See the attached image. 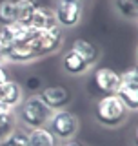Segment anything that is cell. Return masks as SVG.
Returning a JSON list of instances; mask_svg holds the SVG:
<instances>
[{"label":"cell","instance_id":"6da1fadb","mask_svg":"<svg viewBox=\"0 0 138 146\" xmlns=\"http://www.w3.org/2000/svg\"><path fill=\"white\" fill-rule=\"evenodd\" d=\"M15 113L16 121L24 126V130L47 126L49 119L53 115V111L40 100L38 95H29V97L22 99V102L15 108Z\"/></svg>","mask_w":138,"mask_h":146},{"label":"cell","instance_id":"7a4b0ae2","mask_svg":"<svg viewBox=\"0 0 138 146\" xmlns=\"http://www.w3.org/2000/svg\"><path fill=\"white\" fill-rule=\"evenodd\" d=\"M95 119L105 128H116L127 119V108L116 93L98 97L95 104Z\"/></svg>","mask_w":138,"mask_h":146},{"label":"cell","instance_id":"3957f363","mask_svg":"<svg viewBox=\"0 0 138 146\" xmlns=\"http://www.w3.org/2000/svg\"><path fill=\"white\" fill-rule=\"evenodd\" d=\"M47 128L53 131V135L57 137L60 143L64 141H71L75 139V135L80 130V121L73 111H69L67 108L64 110H57L53 111L51 119L47 122Z\"/></svg>","mask_w":138,"mask_h":146},{"label":"cell","instance_id":"277c9868","mask_svg":"<svg viewBox=\"0 0 138 146\" xmlns=\"http://www.w3.org/2000/svg\"><path fill=\"white\" fill-rule=\"evenodd\" d=\"M62 40H64V29L58 24L49 27V29H42V31L36 29L35 36L31 38V46L35 49V57L42 58V57H47V55L55 53L60 48Z\"/></svg>","mask_w":138,"mask_h":146},{"label":"cell","instance_id":"5b68a950","mask_svg":"<svg viewBox=\"0 0 138 146\" xmlns=\"http://www.w3.org/2000/svg\"><path fill=\"white\" fill-rule=\"evenodd\" d=\"M91 90L95 88V95L98 97H104V95H113L120 90L122 86V77L120 73L113 68L107 66H100L93 71V77H91L89 82Z\"/></svg>","mask_w":138,"mask_h":146},{"label":"cell","instance_id":"8992f818","mask_svg":"<svg viewBox=\"0 0 138 146\" xmlns=\"http://www.w3.org/2000/svg\"><path fill=\"white\" fill-rule=\"evenodd\" d=\"M55 11L57 24L62 27H75L82 20V13H84V4L78 2H67V0H58Z\"/></svg>","mask_w":138,"mask_h":146},{"label":"cell","instance_id":"52a82bcc","mask_svg":"<svg viewBox=\"0 0 138 146\" xmlns=\"http://www.w3.org/2000/svg\"><path fill=\"white\" fill-rule=\"evenodd\" d=\"M38 97L51 111H57V110H64L69 104L71 91L64 84H53V86H45V88L40 90Z\"/></svg>","mask_w":138,"mask_h":146},{"label":"cell","instance_id":"ba28073f","mask_svg":"<svg viewBox=\"0 0 138 146\" xmlns=\"http://www.w3.org/2000/svg\"><path fill=\"white\" fill-rule=\"evenodd\" d=\"M24 99V91H22L20 84L11 79H6L0 82V104L6 108L15 110Z\"/></svg>","mask_w":138,"mask_h":146},{"label":"cell","instance_id":"9c48e42d","mask_svg":"<svg viewBox=\"0 0 138 146\" xmlns=\"http://www.w3.org/2000/svg\"><path fill=\"white\" fill-rule=\"evenodd\" d=\"M62 68L67 75H84L85 71L91 70V66L87 64V60L82 57L80 53H76L75 49L69 48L66 53H64L62 58Z\"/></svg>","mask_w":138,"mask_h":146},{"label":"cell","instance_id":"30bf717a","mask_svg":"<svg viewBox=\"0 0 138 146\" xmlns=\"http://www.w3.org/2000/svg\"><path fill=\"white\" fill-rule=\"evenodd\" d=\"M33 29H49V27L57 26V18H55V11L51 7L47 6H42V4H38L33 13V17H31V24H29Z\"/></svg>","mask_w":138,"mask_h":146},{"label":"cell","instance_id":"8fae6325","mask_svg":"<svg viewBox=\"0 0 138 146\" xmlns=\"http://www.w3.org/2000/svg\"><path fill=\"white\" fill-rule=\"evenodd\" d=\"M27 131V141L29 146H60V141L53 135V131L47 126L42 128H31Z\"/></svg>","mask_w":138,"mask_h":146},{"label":"cell","instance_id":"7c38bea8","mask_svg":"<svg viewBox=\"0 0 138 146\" xmlns=\"http://www.w3.org/2000/svg\"><path fill=\"white\" fill-rule=\"evenodd\" d=\"M35 49H33V46H31V40L29 42H15L9 48V51L6 55V60L9 62H20V64H24V62H31V60H35Z\"/></svg>","mask_w":138,"mask_h":146},{"label":"cell","instance_id":"4fadbf2b","mask_svg":"<svg viewBox=\"0 0 138 146\" xmlns=\"http://www.w3.org/2000/svg\"><path fill=\"white\" fill-rule=\"evenodd\" d=\"M71 49H75L76 53H80L82 57L87 60V64H89L91 68L96 64V60H98V55H100L96 44L89 42V40H85V38H75V40H73V44H71Z\"/></svg>","mask_w":138,"mask_h":146},{"label":"cell","instance_id":"5bb4252c","mask_svg":"<svg viewBox=\"0 0 138 146\" xmlns=\"http://www.w3.org/2000/svg\"><path fill=\"white\" fill-rule=\"evenodd\" d=\"M38 6L36 0H15V9H16V24L20 26H29L31 17Z\"/></svg>","mask_w":138,"mask_h":146},{"label":"cell","instance_id":"9a60e30c","mask_svg":"<svg viewBox=\"0 0 138 146\" xmlns=\"http://www.w3.org/2000/svg\"><path fill=\"white\" fill-rule=\"evenodd\" d=\"M16 124H18V121H16L15 110L13 108L0 110V141L11 133V131L16 128Z\"/></svg>","mask_w":138,"mask_h":146},{"label":"cell","instance_id":"2e32d148","mask_svg":"<svg viewBox=\"0 0 138 146\" xmlns=\"http://www.w3.org/2000/svg\"><path fill=\"white\" fill-rule=\"evenodd\" d=\"M116 95L120 97L124 106L127 108V111H136L138 110V88H131V86H120V90L116 91Z\"/></svg>","mask_w":138,"mask_h":146},{"label":"cell","instance_id":"e0dca14e","mask_svg":"<svg viewBox=\"0 0 138 146\" xmlns=\"http://www.w3.org/2000/svg\"><path fill=\"white\" fill-rule=\"evenodd\" d=\"M16 24L15 0H0V26Z\"/></svg>","mask_w":138,"mask_h":146},{"label":"cell","instance_id":"ac0fdd59","mask_svg":"<svg viewBox=\"0 0 138 146\" xmlns=\"http://www.w3.org/2000/svg\"><path fill=\"white\" fill-rule=\"evenodd\" d=\"M114 7L124 18L138 20V0H114Z\"/></svg>","mask_w":138,"mask_h":146},{"label":"cell","instance_id":"d6986e66","mask_svg":"<svg viewBox=\"0 0 138 146\" xmlns=\"http://www.w3.org/2000/svg\"><path fill=\"white\" fill-rule=\"evenodd\" d=\"M0 146H29V141H27V131L24 128H15L7 137H4L0 141Z\"/></svg>","mask_w":138,"mask_h":146},{"label":"cell","instance_id":"ffe728a7","mask_svg":"<svg viewBox=\"0 0 138 146\" xmlns=\"http://www.w3.org/2000/svg\"><path fill=\"white\" fill-rule=\"evenodd\" d=\"M122 77V84L124 86H131V88H138V64L131 66L129 70H126L124 73H120Z\"/></svg>","mask_w":138,"mask_h":146},{"label":"cell","instance_id":"44dd1931","mask_svg":"<svg viewBox=\"0 0 138 146\" xmlns=\"http://www.w3.org/2000/svg\"><path fill=\"white\" fill-rule=\"evenodd\" d=\"M26 88L31 90V91H33V95H35V91L42 90V80H40L38 77H29V79L26 80Z\"/></svg>","mask_w":138,"mask_h":146},{"label":"cell","instance_id":"7402d4cb","mask_svg":"<svg viewBox=\"0 0 138 146\" xmlns=\"http://www.w3.org/2000/svg\"><path fill=\"white\" fill-rule=\"evenodd\" d=\"M60 146H84V144L75 141V139H71V141H64V143H60Z\"/></svg>","mask_w":138,"mask_h":146},{"label":"cell","instance_id":"603a6c76","mask_svg":"<svg viewBox=\"0 0 138 146\" xmlns=\"http://www.w3.org/2000/svg\"><path fill=\"white\" fill-rule=\"evenodd\" d=\"M7 79V73H6V68H4V64H0V82Z\"/></svg>","mask_w":138,"mask_h":146},{"label":"cell","instance_id":"cb8c5ba5","mask_svg":"<svg viewBox=\"0 0 138 146\" xmlns=\"http://www.w3.org/2000/svg\"><path fill=\"white\" fill-rule=\"evenodd\" d=\"M133 143H135V146H138V124L135 128V131H133Z\"/></svg>","mask_w":138,"mask_h":146},{"label":"cell","instance_id":"d4e9b609","mask_svg":"<svg viewBox=\"0 0 138 146\" xmlns=\"http://www.w3.org/2000/svg\"><path fill=\"white\" fill-rule=\"evenodd\" d=\"M136 58H138V49H136Z\"/></svg>","mask_w":138,"mask_h":146}]
</instances>
